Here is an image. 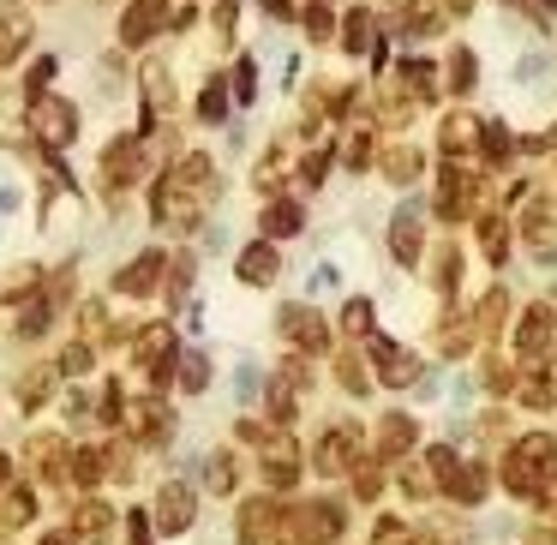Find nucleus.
Listing matches in <instances>:
<instances>
[{
  "label": "nucleus",
  "instance_id": "nucleus-1",
  "mask_svg": "<svg viewBox=\"0 0 557 545\" xmlns=\"http://www.w3.org/2000/svg\"><path fill=\"white\" fill-rule=\"evenodd\" d=\"M210 198H216V168H210L204 150H192V156H180V162L162 174L150 210H156L162 228H198V216H204Z\"/></svg>",
  "mask_w": 557,
  "mask_h": 545
},
{
  "label": "nucleus",
  "instance_id": "nucleus-2",
  "mask_svg": "<svg viewBox=\"0 0 557 545\" xmlns=\"http://www.w3.org/2000/svg\"><path fill=\"white\" fill-rule=\"evenodd\" d=\"M504 492L510 498H528V504H540V498L557 492V438L552 432H528V438L510 444V456H504Z\"/></svg>",
  "mask_w": 557,
  "mask_h": 545
},
{
  "label": "nucleus",
  "instance_id": "nucleus-3",
  "mask_svg": "<svg viewBox=\"0 0 557 545\" xmlns=\"http://www.w3.org/2000/svg\"><path fill=\"white\" fill-rule=\"evenodd\" d=\"M30 132L54 150V144H72V132H78V108L66 102V96H30Z\"/></svg>",
  "mask_w": 557,
  "mask_h": 545
},
{
  "label": "nucleus",
  "instance_id": "nucleus-4",
  "mask_svg": "<svg viewBox=\"0 0 557 545\" xmlns=\"http://www.w3.org/2000/svg\"><path fill=\"white\" fill-rule=\"evenodd\" d=\"M360 462V426H330L324 438H318V450H312V468L324 474V480H336V474H348Z\"/></svg>",
  "mask_w": 557,
  "mask_h": 545
},
{
  "label": "nucleus",
  "instance_id": "nucleus-5",
  "mask_svg": "<svg viewBox=\"0 0 557 545\" xmlns=\"http://www.w3.org/2000/svg\"><path fill=\"white\" fill-rule=\"evenodd\" d=\"M138 174H144V144H138L132 132L108 138V150H102V186H108V192H120V186H132Z\"/></svg>",
  "mask_w": 557,
  "mask_h": 545
},
{
  "label": "nucleus",
  "instance_id": "nucleus-6",
  "mask_svg": "<svg viewBox=\"0 0 557 545\" xmlns=\"http://www.w3.org/2000/svg\"><path fill=\"white\" fill-rule=\"evenodd\" d=\"M474 198H480V180L450 162L444 180H438V216H444V222H462V216H474Z\"/></svg>",
  "mask_w": 557,
  "mask_h": 545
},
{
  "label": "nucleus",
  "instance_id": "nucleus-7",
  "mask_svg": "<svg viewBox=\"0 0 557 545\" xmlns=\"http://www.w3.org/2000/svg\"><path fill=\"white\" fill-rule=\"evenodd\" d=\"M276 324H282V336H288L300 354H324V348H330V324H324L312 306H282Z\"/></svg>",
  "mask_w": 557,
  "mask_h": 545
},
{
  "label": "nucleus",
  "instance_id": "nucleus-8",
  "mask_svg": "<svg viewBox=\"0 0 557 545\" xmlns=\"http://www.w3.org/2000/svg\"><path fill=\"white\" fill-rule=\"evenodd\" d=\"M126 414V438L132 444H168V432H174V414L156 402V396H144V402H132V408H120Z\"/></svg>",
  "mask_w": 557,
  "mask_h": 545
},
{
  "label": "nucleus",
  "instance_id": "nucleus-9",
  "mask_svg": "<svg viewBox=\"0 0 557 545\" xmlns=\"http://www.w3.org/2000/svg\"><path fill=\"white\" fill-rule=\"evenodd\" d=\"M372 366H378V384H390V390H408L420 378V360L408 348H396L390 336H372Z\"/></svg>",
  "mask_w": 557,
  "mask_h": 545
},
{
  "label": "nucleus",
  "instance_id": "nucleus-10",
  "mask_svg": "<svg viewBox=\"0 0 557 545\" xmlns=\"http://www.w3.org/2000/svg\"><path fill=\"white\" fill-rule=\"evenodd\" d=\"M192 516H198V498H192V486H180V480H168L162 492H156V528L162 534H186L192 528Z\"/></svg>",
  "mask_w": 557,
  "mask_h": 545
},
{
  "label": "nucleus",
  "instance_id": "nucleus-11",
  "mask_svg": "<svg viewBox=\"0 0 557 545\" xmlns=\"http://www.w3.org/2000/svg\"><path fill=\"white\" fill-rule=\"evenodd\" d=\"M294 480H300L294 438H288V432H270V438H264V486H270V492H288Z\"/></svg>",
  "mask_w": 557,
  "mask_h": 545
},
{
  "label": "nucleus",
  "instance_id": "nucleus-12",
  "mask_svg": "<svg viewBox=\"0 0 557 545\" xmlns=\"http://www.w3.org/2000/svg\"><path fill=\"white\" fill-rule=\"evenodd\" d=\"M444 492H450L462 510H474V504H486V492H492V468H486V462H456L450 480H444Z\"/></svg>",
  "mask_w": 557,
  "mask_h": 545
},
{
  "label": "nucleus",
  "instance_id": "nucleus-13",
  "mask_svg": "<svg viewBox=\"0 0 557 545\" xmlns=\"http://www.w3.org/2000/svg\"><path fill=\"white\" fill-rule=\"evenodd\" d=\"M162 270H168V258H162V252H144V258H132V264L114 276V294H132V300H144V294H156Z\"/></svg>",
  "mask_w": 557,
  "mask_h": 545
},
{
  "label": "nucleus",
  "instance_id": "nucleus-14",
  "mask_svg": "<svg viewBox=\"0 0 557 545\" xmlns=\"http://www.w3.org/2000/svg\"><path fill=\"white\" fill-rule=\"evenodd\" d=\"M162 18H168V6H162V0H132V6H126V18H120V42H126V48H144V42L162 30Z\"/></svg>",
  "mask_w": 557,
  "mask_h": 545
},
{
  "label": "nucleus",
  "instance_id": "nucleus-15",
  "mask_svg": "<svg viewBox=\"0 0 557 545\" xmlns=\"http://www.w3.org/2000/svg\"><path fill=\"white\" fill-rule=\"evenodd\" d=\"M552 306H528V312H522V324H516V354H522V360H534V354H546V348H552Z\"/></svg>",
  "mask_w": 557,
  "mask_h": 545
},
{
  "label": "nucleus",
  "instance_id": "nucleus-16",
  "mask_svg": "<svg viewBox=\"0 0 557 545\" xmlns=\"http://www.w3.org/2000/svg\"><path fill=\"white\" fill-rule=\"evenodd\" d=\"M420 444V426H414V414H384L378 420V462H390V456H408Z\"/></svg>",
  "mask_w": 557,
  "mask_h": 545
},
{
  "label": "nucleus",
  "instance_id": "nucleus-17",
  "mask_svg": "<svg viewBox=\"0 0 557 545\" xmlns=\"http://www.w3.org/2000/svg\"><path fill=\"white\" fill-rule=\"evenodd\" d=\"M522 240L534 246V258H557V210L552 204H534L522 216Z\"/></svg>",
  "mask_w": 557,
  "mask_h": 545
},
{
  "label": "nucleus",
  "instance_id": "nucleus-18",
  "mask_svg": "<svg viewBox=\"0 0 557 545\" xmlns=\"http://www.w3.org/2000/svg\"><path fill=\"white\" fill-rule=\"evenodd\" d=\"M234 270H240V282H246V288H264V282H276L282 258H276V246H270V240H258V246H246V252H240V264H234Z\"/></svg>",
  "mask_w": 557,
  "mask_h": 545
},
{
  "label": "nucleus",
  "instance_id": "nucleus-19",
  "mask_svg": "<svg viewBox=\"0 0 557 545\" xmlns=\"http://www.w3.org/2000/svg\"><path fill=\"white\" fill-rule=\"evenodd\" d=\"M30 48V12L24 6H0V66H12Z\"/></svg>",
  "mask_w": 557,
  "mask_h": 545
},
{
  "label": "nucleus",
  "instance_id": "nucleus-20",
  "mask_svg": "<svg viewBox=\"0 0 557 545\" xmlns=\"http://www.w3.org/2000/svg\"><path fill=\"white\" fill-rule=\"evenodd\" d=\"M24 456L36 462V474H42V480H66V438L42 432V438H30V444H24Z\"/></svg>",
  "mask_w": 557,
  "mask_h": 545
},
{
  "label": "nucleus",
  "instance_id": "nucleus-21",
  "mask_svg": "<svg viewBox=\"0 0 557 545\" xmlns=\"http://www.w3.org/2000/svg\"><path fill=\"white\" fill-rule=\"evenodd\" d=\"M438 144H444V156H468V150L480 144V120H474V114H450L444 132H438Z\"/></svg>",
  "mask_w": 557,
  "mask_h": 545
},
{
  "label": "nucleus",
  "instance_id": "nucleus-22",
  "mask_svg": "<svg viewBox=\"0 0 557 545\" xmlns=\"http://www.w3.org/2000/svg\"><path fill=\"white\" fill-rule=\"evenodd\" d=\"M390 252H396V264H420V216L414 210H402L390 222Z\"/></svg>",
  "mask_w": 557,
  "mask_h": 545
},
{
  "label": "nucleus",
  "instance_id": "nucleus-23",
  "mask_svg": "<svg viewBox=\"0 0 557 545\" xmlns=\"http://www.w3.org/2000/svg\"><path fill=\"white\" fill-rule=\"evenodd\" d=\"M522 408H557V366H540V372H522Z\"/></svg>",
  "mask_w": 557,
  "mask_h": 545
},
{
  "label": "nucleus",
  "instance_id": "nucleus-24",
  "mask_svg": "<svg viewBox=\"0 0 557 545\" xmlns=\"http://www.w3.org/2000/svg\"><path fill=\"white\" fill-rule=\"evenodd\" d=\"M480 342V330H474V318H444V330H438V354H468Z\"/></svg>",
  "mask_w": 557,
  "mask_h": 545
},
{
  "label": "nucleus",
  "instance_id": "nucleus-25",
  "mask_svg": "<svg viewBox=\"0 0 557 545\" xmlns=\"http://www.w3.org/2000/svg\"><path fill=\"white\" fill-rule=\"evenodd\" d=\"M168 108H174V84H168L162 66H150V72H144V114L156 120V114H168Z\"/></svg>",
  "mask_w": 557,
  "mask_h": 545
},
{
  "label": "nucleus",
  "instance_id": "nucleus-26",
  "mask_svg": "<svg viewBox=\"0 0 557 545\" xmlns=\"http://www.w3.org/2000/svg\"><path fill=\"white\" fill-rule=\"evenodd\" d=\"M300 222H306V216H300V204H288V198H276V204L264 210V234H270V240H288V234H300Z\"/></svg>",
  "mask_w": 557,
  "mask_h": 545
},
{
  "label": "nucleus",
  "instance_id": "nucleus-27",
  "mask_svg": "<svg viewBox=\"0 0 557 545\" xmlns=\"http://www.w3.org/2000/svg\"><path fill=\"white\" fill-rule=\"evenodd\" d=\"M456 282H462V252L456 246H438L432 252V288L438 294H456Z\"/></svg>",
  "mask_w": 557,
  "mask_h": 545
},
{
  "label": "nucleus",
  "instance_id": "nucleus-28",
  "mask_svg": "<svg viewBox=\"0 0 557 545\" xmlns=\"http://www.w3.org/2000/svg\"><path fill=\"white\" fill-rule=\"evenodd\" d=\"M66 474H72L78 486H96V480L108 474V450H102V444H84V450L72 456V468H66Z\"/></svg>",
  "mask_w": 557,
  "mask_h": 545
},
{
  "label": "nucleus",
  "instance_id": "nucleus-29",
  "mask_svg": "<svg viewBox=\"0 0 557 545\" xmlns=\"http://www.w3.org/2000/svg\"><path fill=\"white\" fill-rule=\"evenodd\" d=\"M438 24H444V0H408V18H402L408 36H432Z\"/></svg>",
  "mask_w": 557,
  "mask_h": 545
},
{
  "label": "nucleus",
  "instance_id": "nucleus-30",
  "mask_svg": "<svg viewBox=\"0 0 557 545\" xmlns=\"http://www.w3.org/2000/svg\"><path fill=\"white\" fill-rule=\"evenodd\" d=\"M348 474H354V498H366V504H372V498L384 492V462H378V456H360Z\"/></svg>",
  "mask_w": 557,
  "mask_h": 545
},
{
  "label": "nucleus",
  "instance_id": "nucleus-31",
  "mask_svg": "<svg viewBox=\"0 0 557 545\" xmlns=\"http://www.w3.org/2000/svg\"><path fill=\"white\" fill-rule=\"evenodd\" d=\"M384 174H390L396 186H408V180L420 174V150H414V144H396V150H384Z\"/></svg>",
  "mask_w": 557,
  "mask_h": 545
},
{
  "label": "nucleus",
  "instance_id": "nucleus-32",
  "mask_svg": "<svg viewBox=\"0 0 557 545\" xmlns=\"http://www.w3.org/2000/svg\"><path fill=\"white\" fill-rule=\"evenodd\" d=\"M480 252H486L492 264H504V252H510V222H504V216H486V222H480Z\"/></svg>",
  "mask_w": 557,
  "mask_h": 545
},
{
  "label": "nucleus",
  "instance_id": "nucleus-33",
  "mask_svg": "<svg viewBox=\"0 0 557 545\" xmlns=\"http://www.w3.org/2000/svg\"><path fill=\"white\" fill-rule=\"evenodd\" d=\"M108 516H114V510L90 498V504H78V510H72V528H66V534H72V540H78V534H108Z\"/></svg>",
  "mask_w": 557,
  "mask_h": 545
},
{
  "label": "nucleus",
  "instance_id": "nucleus-34",
  "mask_svg": "<svg viewBox=\"0 0 557 545\" xmlns=\"http://www.w3.org/2000/svg\"><path fill=\"white\" fill-rule=\"evenodd\" d=\"M504 312H510V294H504V288H492V294L480 300V312H474V330H480V336H492V330L504 324Z\"/></svg>",
  "mask_w": 557,
  "mask_h": 545
},
{
  "label": "nucleus",
  "instance_id": "nucleus-35",
  "mask_svg": "<svg viewBox=\"0 0 557 545\" xmlns=\"http://www.w3.org/2000/svg\"><path fill=\"white\" fill-rule=\"evenodd\" d=\"M342 42H348V54H366V42H372V12H366V6H354V12H348Z\"/></svg>",
  "mask_w": 557,
  "mask_h": 545
},
{
  "label": "nucleus",
  "instance_id": "nucleus-36",
  "mask_svg": "<svg viewBox=\"0 0 557 545\" xmlns=\"http://www.w3.org/2000/svg\"><path fill=\"white\" fill-rule=\"evenodd\" d=\"M432 78H438L432 60H402V84H408V96H426V102H432V90H438Z\"/></svg>",
  "mask_w": 557,
  "mask_h": 545
},
{
  "label": "nucleus",
  "instance_id": "nucleus-37",
  "mask_svg": "<svg viewBox=\"0 0 557 545\" xmlns=\"http://www.w3.org/2000/svg\"><path fill=\"white\" fill-rule=\"evenodd\" d=\"M474 72H480V66H474V48H456V54H450V90H456V96L474 90Z\"/></svg>",
  "mask_w": 557,
  "mask_h": 545
},
{
  "label": "nucleus",
  "instance_id": "nucleus-38",
  "mask_svg": "<svg viewBox=\"0 0 557 545\" xmlns=\"http://www.w3.org/2000/svg\"><path fill=\"white\" fill-rule=\"evenodd\" d=\"M336 378H342V390H348V396H366V390H372V378H366V366H360L354 354H342V360H336Z\"/></svg>",
  "mask_w": 557,
  "mask_h": 545
},
{
  "label": "nucleus",
  "instance_id": "nucleus-39",
  "mask_svg": "<svg viewBox=\"0 0 557 545\" xmlns=\"http://www.w3.org/2000/svg\"><path fill=\"white\" fill-rule=\"evenodd\" d=\"M402 492H408V498H432V492H438L432 468H426V462H408V468H402Z\"/></svg>",
  "mask_w": 557,
  "mask_h": 545
},
{
  "label": "nucleus",
  "instance_id": "nucleus-40",
  "mask_svg": "<svg viewBox=\"0 0 557 545\" xmlns=\"http://www.w3.org/2000/svg\"><path fill=\"white\" fill-rule=\"evenodd\" d=\"M198 114H204L210 126L228 114V90H222V78H210V84H204V96H198Z\"/></svg>",
  "mask_w": 557,
  "mask_h": 545
},
{
  "label": "nucleus",
  "instance_id": "nucleus-41",
  "mask_svg": "<svg viewBox=\"0 0 557 545\" xmlns=\"http://www.w3.org/2000/svg\"><path fill=\"white\" fill-rule=\"evenodd\" d=\"M342 330L348 336H372V300H348L342 306Z\"/></svg>",
  "mask_w": 557,
  "mask_h": 545
},
{
  "label": "nucleus",
  "instance_id": "nucleus-42",
  "mask_svg": "<svg viewBox=\"0 0 557 545\" xmlns=\"http://www.w3.org/2000/svg\"><path fill=\"white\" fill-rule=\"evenodd\" d=\"M204 480H210V492H234V456H228V450H216Z\"/></svg>",
  "mask_w": 557,
  "mask_h": 545
},
{
  "label": "nucleus",
  "instance_id": "nucleus-43",
  "mask_svg": "<svg viewBox=\"0 0 557 545\" xmlns=\"http://www.w3.org/2000/svg\"><path fill=\"white\" fill-rule=\"evenodd\" d=\"M372 545H414V528L396 522V516H384V522L372 528Z\"/></svg>",
  "mask_w": 557,
  "mask_h": 545
},
{
  "label": "nucleus",
  "instance_id": "nucleus-44",
  "mask_svg": "<svg viewBox=\"0 0 557 545\" xmlns=\"http://www.w3.org/2000/svg\"><path fill=\"white\" fill-rule=\"evenodd\" d=\"M180 384H186V390H204V384H210V360H204V354H186V360H180Z\"/></svg>",
  "mask_w": 557,
  "mask_h": 545
},
{
  "label": "nucleus",
  "instance_id": "nucleus-45",
  "mask_svg": "<svg viewBox=\"0 0 557 545\" xmlns=\"http://www.w3.org/2000/svg\"><path fill=\"white\" fill-rule=\"evenodd\" d=\"M480 384H486L492 396H504V390H516V378H510V366H504V360H486V366H480Z\"/></svg>",
  "mask_w": 557,
  "mask_h": 545
},
{
  "label": "nucleus",
  "instance_id": "nucleus-46",
  "mask_svg": "<svg viewBox=\"0 0 557 545\" xmlns=\"http://www.w3.org/2000/svg\"><path fill=\"white\" fill-rule=\"evenodd\" d=\"M48 390H54V372H30V378L18 384V402H24V408H36Z\"/></svg>",
  "mask_w": 557,
  "mask_h": 545
},
{
  "label": "nucleus",
  "instance_id": "nucleus-47",
  "mask_svg": "<svg viewBox=\"0 0 557 545\" xmlns=\"http://www.w3.org/2000/svg\"><path fill=\"white\" fill-rule=\"evenodd\" d=\"M270 420H276V426H288V420H294V390H288L282 378L270 384Z\"/></svg>",
  "mask_w": 557,
  "mask_h": 545
},
{
  "label": "nucleus",
  "instance_id": "nucleus-48",
  "mask_svg": "<svg viewBox=\"0 0 557 545\" xmlns=\"http://www.w3.org/2000/svg\"><path fill=\"white\" fill-rule=\"evenodd\" d=\"M480 144H486V156H492V162H504V156H510V132H504V126H480Z\"/></svg>",
  "mask_w": 557,
  "mask_h": 545
},
{
  "label": "nucleus",
  "instance_id": "nucleus-49",
  "mask_svg": "<svg viewBox=\"0 0 557 545\" xmlns=\"http://www.w3.org/2000/svg\"><path fill=\"white\" fill-rule=\"evenodd\" d=\"M30 516H36V498H30V492H12V498H6V522H12V528H24Z\"/></svg>",
  "mask_w": 557,
  "mask_h": 545
},
{
  "label": "nucleus",
  "instance_id": "nucleus-50",
  "mask_svg": "<svg viewBox=\"0 0 557 545\" xmlns=\"http://www.w3.org/2000/svg\"><path fill=\"white\" fill-rule=\"evenodd\" d=\"M84 366H90V348H84V342H72V348L60 354V366H54V372H66V378H78Z\"/></svg>",
  "mask_w": 557,
  "mask_h": 545
},
{
  "label": "nucleus",
  "instance_id": "nucleus-51",
  "mask_svg": "<svg viewBox=\"0 0 557 545\" xmlns=\"http://www.w3.org/2000/svg\"><path fill=\"white\" fill-rule=\"evenodd\" d=\"M234 90H240V102H252V90H258V66H252V60H240V72H234Z\"/></svg>",
  "mask_w": 557,
  "mask_h": 545
},
{
  "label": "nucleus",
  "instance_id": "nucleus-52",
  "mask_svg": "<svg viewBox=\"0 0 557 545\" xmlns=\"http://www.w3.org/2000/svg\"><path fill=\"white\" fill-rule=\"evenodd\" d=\"M366 162H372V138L354 132V138H348V168H366Z\"/></svg>",
  "mask_w": 557,
  "mask_h": 545
},
{
  "label": "nucleus",
  "instance_id": "nucleus-53",
  "mask_svg": "<svg viewBox=\"0 0 557 545\" xmlns=\"http://www.w3.org/2000/svg\"><path fill=\"white\" fill-rule=\"evenodd\" d=\"M126 545H150V516H126Z\"/></svg>",
  "mask_w": 557,
  "mask_h": 545
},
{
  "label": "nucleus",
  "instance_id": "nucleus-54",
  "mask_svg": "<svg viewBox=\"0 0 557 545\" xmlns=\"http://www.w3.org/2000/svg\"><path fill=\"white\" fill-rule=\"evenodd\" d=\"M324 168H330V150H312V156H306V168H300V174H306V186H318V180H324Z\"/></svg>",
  "mask_w": 557,
  "mask_h": 545
},
{
  "label": "nucleus",
  "instance_id": "nucleus-55",
  "mask_svg": "<svg viewBox=\"0 0 557 545\" xmlns=\"http://www.w3.org/2000/svg\"><path fill=\"white\" fill-rule=\"evenodd\" d=\"M306 30L324 42V36H330V12H324V6H312V12H306Z\"/></svg>",
  "mask_w": 557,
  "mask_h": 545
},
{
  "label": "nucleus",
  "instance_id": "nucleus-56",
  "mask_svg": "<svg viewBox=\"0 0 557 545\" xmlns=\"http://www.w3.org/2000/svg\"><path fill=\"white\" fill-rule=\"evenodd\" d=\"M42 545H78V540H72V534L60 528V534H42Z\"/></svg>",
  "mask_w": 557,
  "mask_h": 545
},
{
  "label": "nucleus",
  "instance_id": "nucleus-57",
  "mask_svg": "<svg viewBox=\"0 0 557 545\" xmlns=\"http://www.w3.org/2000/svg\"><path fill=\"white\" fill-rule=\"evenodd\" d=\"M6 468H12V462H6V456H0V492H6Z\"/></svg>",
  "mask_w": 557,
  "mask_h": 545
}]
</instances>
